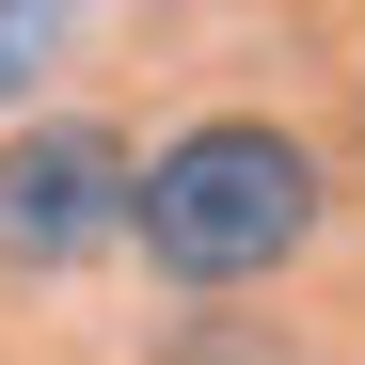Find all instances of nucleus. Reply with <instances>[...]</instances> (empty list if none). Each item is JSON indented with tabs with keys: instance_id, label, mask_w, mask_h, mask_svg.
I'll use <instances>...</instances> for the list:
<instances>
[{
	"instance_id": "7ed1b4c3",
	"label": "nucleus",
	"mask_w": 365,
	"mask_h": 365,
	"mask_svg": "<svg viewBox=\"0 0 365 365\" xmlns=\"http://www.w3.org/2000/svg\"><path fill=\"white\" fill-rule=\"evenodd\" d=\"M64 48H80V0H0V128L64 80Z\"/></svg>"
},
{
	"instance_id": "f03ea898",
	"label": "nucleus",
	"mask_w": 365,
	"mask_h": 365,
	"mask_svg": "<svg viewBox=\"0 0 365 365\" xmlns=\"http://www.w3.org/2000/svg\"><path fill=\"white\" fill-rule=\"evenodd\" d=\"M128 238V143L96 111H16L0 128V270H80Z\"/></svg>"
},
{
	"instance_id": "f257e3e1",
	"label": "nucleus",
	"mask_w": 365,
	"mask_h": 365,
	"mask_svg": "<svg viewBox=\"0 0 365 365\" xmlns=\"http://www.w3.org/2000/svg\"><path fill=\"white\" fill-rule=\"evenodd\" d=\"M318 222H334V159L302 128H270V111H191L175 143L128 159V238H143V270L191 286V302L302 270Z\"/></svg>"
}]
</instances>
